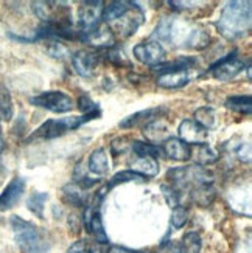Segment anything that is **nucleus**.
Returning <instances> with one entry per match:
<instances>
[{
	"label": "nucleus",
	"instance_id": "obj_1",
	"mask_svg": "<svg viewBox=\"0 0 252 253\" xmlns=\"http://www.w3.org/2000/svg\"><path fill=\"white\" fill-rule=\"evenodd\" d=\"M152 38L170 42L173 47L201 50L209 42V33L187 19L165 17L159 22Z\"/></svg>",
	"mask_w": 252,
	"mask_h": 253
},
{
	"label": "nucleus",
	"instance_id": "obj_40",
	"mask_svg": "<svg viewBox=\"0 0 252 253\" xmlns=\"http://www.w3.org/2000/svg\"><path fill=\"white\" fill-rule=\"evenodd\" d=\"M237 156L242 162H251V143H245L238 148Z\"/></svg>",
	"mask_w": 252,
	"mask_h": 253
},
{
	"label": "nucleus",
	"instance_id": "obj_18",
	"mask_svg": "<svg viewBox=\"0 0 252 253\" xmlns=\"http://www.w3.org/2000/svg\"><path fill=\"white\" fill-rule=\"evenodd\" d=\"M163 112H165V109H162V107L145 109V111L136 112L133 115L123 118L122 122H120V127H122V129H131V127H136V126H139L142 123H145V122L150 123V122H152V118H157Z\"/></svg>",
	"mask_w": 252,
	"mask_h": 253
},
{
	"label": "nucleus",
	"instance_id": "obj_20",
	"mask_svg": "<svg viewBox=\"0 0 252 253\" xmlns=\"http://www.w3.org/2000/svg\"><path fill=\"white\" fill-rule=\"evenodd\" d=\"M134 2H126V0H115V2L107 3V6L103 8V14H101V20L106 25H109L111 22L117 20L118 17H122L125 13L133 8Z\"/></svg>",
	"mask_w": 252,
	"mask_h": 253
},
{
	"label": "nucleus",
	"instance_id": "obj_12",
	"mask_svg": "<svg viewBox=\"0 0 252 253\" xmlns=\"http://www.w3.org/2000/svg\"><path fill=\"white\" fill-rule=\"evenodd\" d=\"M178 134H179L178 137L179 140L187 143V145H195V146L205 145L207 138H209V130L196 123L195 120H184L179 125Z\"/></svg>",
	"mask_w": 252,
	"mask_h": 253
},
{
	"label": "nucleus",
	"instance_id": "obj_31",
	"mask_svg": "<svg viewBox=\"0 0 252 253\" xmlns=\"http://www.w3.org/2000/svg\"><path fill=\"white\" fill-rule=\"evenodd\" d=\"M201 250V236L195 232L187 233L181 241V253H200Z\"/></svg>",
	"mask_w": 252,
	"mask_h": 253
},
{
	"label": "nucleus",
	"instance_id": "obj_3",
	"mask_svg": "<svg viewBox=\"0 0 252 253\" xmlns=\"http://www.w3.org/2000/svg\"><path fill=\"white\" fill-rule=\"evenodd\" d=\"M167 179L170 185L174 186L181 193L185 190H193L201 185H212L213 174L201 167H184V168H171L167 172Z\"/></svg>",
	"mask_w": 252,
	"mask_h": 253
},
{
	"label": "nucleus",
	"instance_id": "obj_27",
	"mask_svg": "<svg viewBox=\"0 0 252 253\" xmlns=\"http://www.w3.org/2000/svg\"><path fill=\"white\" fill-rule=\"evenodd\" d=\"M49 199V194L47 193H33L28 201H27V205H28V210L36 214L38 217H44V207H46V202Z\"/></svg>",
	"mask_w": 252,
	"mask_h": 253
},
{
	"label": "nucleus",
	"instance_id": "obj_23",
	"mask_svg": "<svg viewBox=\"0 0 252 253\" xmlns=\"http://www.w3.org/2000/svg\"><path fill=\"white\" fill-rule=\"evenodd\" d=\"M62 194H64V199L65 202H69L70 205L75 207H83L86 204V194L84 190L80 188L76 183H69L65 185L62 188Z\"/></svg>",
	"mask_w": 252,
	"mask_h": 253
},
{
	"label": "nucleus",
	"instance_id": "obj_11",
	"mask_svg": "<svg viewBox=\"0 0 252 253\" xmlns=\"http://www.w3.org/2000/svg\"><path fill=\"white\" fill-rule=\"evenodd\" d=\"M98 54L91 50H80L72 56V67L83 78H92L98 69Z\"/></svg>",
	"mask_w": 252,
	"mask_h": 253
},
{
	"label": "nucleus",
	"instance_id": "obj_7",
	"mask_svg": "<svg viewBox=\"0 0 252 253\" xmlns=\"http://www.w3.org/2000/svg\"><path fill=\"white\" fill-rule=\"evenodd\" d=\"M145 20V14L142 8L134 3L133 8H131L128 13H125L122 17H118L117 20L111 22L107 27L114 33V36H120V38H129L133 36L134 33L137 31V28L144 24Z\"/></svg>",
	"mask_w": 252,
	"mask_h": 253
},
{
	"label": "nucleus",
	"instance_id": "obj_19",
	"mask_svg": "<svg viewBox=\"0 0 252 253\" xmlns=\"http://www.w3.org/2000/svg\"><path fill=\"white\" fill-rule=\"evenodd\" d=\"M109 157L104 148H97L95 151H92V154L89 156V162H87V168H89V172L95 174V175H104L109 171Z\"/></svg>",
	"mask_w": 252,
	"mask_h": 253
},
{
	"label": "nucleus",
	"instance_id": "obj_34",
	"mask_svg": "<svg viewBox=\"0 0 252 253\" xmlns=\"http://www.w3.org/2000/svg\"><path fill=\"white\" fill-rule=\"evenodd\" d=\"M160 190H162V194L163 197H165V201L167 204L171 207V208H176L181 205V191L176 190L174 186H168V185H162L160 186Z\"/></svg>",
	"mask_w": 252,
	"mask_h": 253
},
{
	"label": "nucleus",
	"instance_id": "obj_17",
	"mask_svg": "<svg viewBox=\"0 0 252 253\" xmlns=\"http://www.w3.org/2000/svg\"><path fill=\"white\" fill-rule=\"evenodd\" d=\"M129 171H133L139 175H142L144 179L147 177H156L159 174V163L156 159L150 157H134L129 162Z\"/></svg>",
	"mask_w": 252,
	"mask_h": 253
},
{
	"label": "nucleus",
	"instance_id": "obj_41",
	"mask_svg": "<svg viewBox=\"0 0 252 253\" xmlns=\"http://www.w3.org/2000/svg\"><path fill=\"white\" fill-rule=\"evenodd\" d=\"M107 244H95L94 247L89 249V253H107Z\"/></svg>",
	"mask_w": 252,
	"mask_h": 253
},
{
	"label": "nucleus",
	"instance_id": "obj_39",
	"mask_svg": "<svg viewBox=\"0 0 252 253\" xmlns=\"http://www.w3.org/2000/svg\"><path fill=\"white\" fill-rule=\"evenodd\" d=\"M89 244H87V241H76V243H73L67 253H89Z\"/></svg>",
	"mask_w": 252,
	"mask_h": 253
},
{
	"label": "nucleus",
	"instance_id": "obj_38",
	"mask_svg": "<svg viewBox=\"0 0 252 253\" xmlns=\"http://www.w3.org/2000/svg\"><path fill=\"white\" fill-rule=\"evenodd\" d=\"M128 138L126 137H122V138H115L112 143H111V149H112V154H123L126 149H128V143H125Z\"/></svg>",
	"mask_w": 252,
	"mask_h": 253
},
{
	"label": "nucleus",
	"instance_id": "obj_28",
	"mask_svg": "<svg viewBox=\"0 0 252 253\" xmlns=\"http://www.w3.org/2000/svg\"><path fill=\"white\" fill-rule=\"evenodd\" d=\"M195 122L201 125L204 129H210L215 126L216 123V115H215V111L212 107L205 106V107H200L198 111L195 112Z\"/></svg>",
	"mask_w": 252,
	"mask_h": 253
},
{
	"label": "nucleus",
	"instance_id": "obj_21",
	"mask_svg": "<svg viewBox=\"0 0 252 253\" xmlns=\"http://www.w3.org/2000/svg\"><path fill=\"white\" fill-rule=\"evenodd\" d=\"M156 83L159 87H163V89H179V87H184L189 83V73L187 70H181V72L159 75Z\"/></svg>",
	"mask_w": 252,
	"mask_h": 253
},
{
	"label": "nucleus",
	"instance_id": "obj_33",
	"mask_svg": "<svg viewBox=\"0 0 252 253\" xmlns=\"http://www.w3.org/2000/svg\"><path fill=\"white\" fill-rule=\"evenodd\" d=\"M189 221V210L185 207L179 205L176 208H173L171 211V217H170V222L174 228H182Z\"/></svg>",
	"mask_w": 252,
	"mask_h": 253
},
{
	"label": "nucleus",
	"instance_id": "obj_8",
	"mask_svg": "<svg viewBox=\"0 0 252 253\" xmlns=\"http://www.w3.org/2000/svg\"><path fill=\"white\" fill-rule=\"evenodd\" d=\"M245 69V62L237 56V53H231L227 56L218 59L215 64L210 65V72L215 80L221 81V83H227L234 80L235 76Z\"/></svg>",
	"mask_w": 252,
	"mask_h": 253
},
{
	"label": "nucleus",
	"instance_id": "obj_36",
	"mask_svg": "<svg viewBox=\"0 0 252 253\" xmlns=\"http://www.w3.org/2000/svg\"><path fill=\"white\" fill-rule=\"evenodd\" d=\"M47 51H49L50 56L54 58V59H65L69 56V50L59 42H51L50 45L47 47Z\"/></svg>",
	"mask_w": 252,
	"mask_h": 253
},
{
	"label": "nucleus",
	"instance_id": "obj_10",
	"mask_svg": "<svg viewBox=\"0 0 252 253\" xmlns=\"http://www.w3.org/2000/svg\"><path fill=\"white\" fill-rule=\"evenodd\" d=\"M134 56L142 64H147L150 67H156L165 61V50L157 41H147L140 42L133 50Z\"/></svg>",
	"mask_w": 252,
	"mask_h": 253
},
{
	"label": "nucleus",
	"instance_id": "obj_43",
	"mask_svg": "<svg viewBox=\"0 0 252 253\" xmlns=\"http://www.w3.org/2000/svg\"><path fill=\"white\" fill-rule=\"evenodd\" d=\"M2 149H3V140L0 137V152H2Z\"/></svg>",
	"mask_w": 252,
	"mask_h": 253
},
{
	"label": "nucleus",
	"instance_id": "obj_44",
	"mask_svg": "<svg viewBox=\"0 0 252 253\" xmlns=\"http://www.w3.org/2000/svg\"><path fill=\"white\" fill-rule=\"evenodd\" d=\"M147 253H151V252H147Z\"/></svg>",
	"mask_w": 252,
	"mask_h": 253
},
{
	"label": "nucleus",
	"instance_id": "obj_2",
	"mask_svg": "<svg viewBox=\"0 0 252 253\" xmlns=\"http://www.w3.org/2000/svg\"><path fill=\"white\" fill-rule=\"evenodd\" d=\"M252 25V6L251 2L246 0H235V2H229L224 9L221 11V16L216 22L218 31L229 39H242L251 31Z\"/></svg>",
	"mask_w": 252,
	"mask_h": 253
},
{
	"label": "nucleus",
	"instance_id": "obj_13",
	"mask_svg": "<svg viewBox=\"0 0 252 253\" xmlns=\"http://www.w3.org/2000/svg\"><path fill=\"white\" fill-rule=\"evenodd\" d=\"M83 42L89 43L91 47H95V48H112L115 47V42H117V38L114 36V33L109 30L107 25H98L95 30L89 31V33H84L83 35Z\"/></svg>",
	"mask_w": 252,
	"mask_h": 253
},
{
	"label": "nucleus",
	"instance_id": "obj_30",
	"mask_svg": "<svg viewBox=\"0 0 252 253\" xmlns=\"http://www.w3.org/2000/svg\"><path fill=\"white\" fill-rule=\"evenodd\" d=\"M145 179L142 177V175H139V174H136V172H133V171H129V169H126V171H120V172H117L115 175H112L111 177V180L107 182V185L104 186L106 190H111L112 186H115V185H118V183H128V182H144Z\"/></svg>",
	"mask_w": 252,
	"mask_h": 253
},
{
	"label": "nucleus",
	"instance_id": "obj_29",
	"mask_svg": "<svg viewBox=\"0 0 252 253\" xmlns=\"http://www.w3.org/2000/svg\"><path fill=\"white\" fill-rule=\"evenodd\" d=\"M195 160L200 165H210L218 160V154L213 148H210L205 143V145L195 148Z\"/></svg>",
	"mask_w": 252,
	"mask_h": 253
},
{
	"label": "nucleus",
	"instance_id": "obj_9",
	"mask_svg": "<svg viewBox=\"0 0 252 253\" xmlns=\"http://www.w3.org/2000/svg\"><path fill=\"white\" fill-rule=\"evenodd\" d=\"M103 2H84L81 3L78 9V16H76V24H78L80 31L83 33H89L95 30L101 22V14H103Z\"/></svg>",
	"mask_w": 252,
	"mask_h": 253
},
{
	"label": "nucleus",
	"instance_id": "obj_42",
	"mask_svg": "<svg viewBox=\"0 0 252 253\" xmlns=\"http://www.w3.org/2000/svg\"><path fill=\"white\" fill-rule=\"evenodd\" d=\"M107 253H131V252L123 247H111L107 250Z\"/></svg>",
	"mask_w": 252,
	"mask_h": 253
},
{
	"label": "nucleus",
	"instance_id": "obj_37",
	"mask_svg": "<svg viewBox=\"0 0 252 253\" xmlns=\"http://www.w3.org/2000/svg\"><path fill=\"white\" fill-rule=\"evenodd\" d=\"M107 59L111 61V62H114L115 65H120V67H122V65H129V61L126 59L125 53L117 50L115 47L107 50Z\"/></svg>",
	"mask_w": 252,
	"mask_h": 253
},
{
	"label": "nucleus",
	"instance_id": "obj_25",
	"mask_svg": "<svg viewBox=\"0 0 252 253\" xmlns=\"http://www.w3.org/2000/svg\"><path fill=\"white\" fill-rule=\"evenodd\" d=\"M190 196L192 199L201 205V207H207L215 197V191L212 188V185H201V186H196V188L190 190Z\"/></svg>",
	"mask_w": 252,
	"mask_h": 253
},
{
	"label": "nucleus",
	"instance_id": "obj_5",
	"mask_svg": "<svg viewBox=\"0 0 252 253\" xmlns=\"http://www.w3.org/2000/svg\"><path fill=\"white\" fill-rule=\"evenodd\" d=\"M11 228H13V233L16 238V243L19 244V247L27 252V253H41L42 252V236L39 233V230L24 221L19 216H13L11 217Z\"/></svg>",
	"mask_w": 252,
	"mask_h": 253
},
{
	"label": "nucleus",
	"instance_id": "obj_6",
	"mask_svg": "<svg viewBox=\"0 0 252 253\" xmlns=\"http://www.w3.org/2000/svg\"><path fill=\"white\" fill-rule=\"evenodd\" d=\"M30 103L36 107L46 109L53 114H65L69 112L73 107L72 98L64 93L61 90H49V92H42L36 96L30 98Z\"/></svg>",
	"mask_w": 252,
	"mask_h": 253
},
{
	"label": "nucleus",
	"instance_id": "obj_24",
	"mask_svg": "<svg viewBox=\"0 0 252 253\" xmlns=\"http://www.w3.org/2000/svg\"><path fill=\"white\" fill-rule=\"evenodd\" d=\"M251 95H234L226 100V107L240 114H251Z\"/></svg>",
	"mask_w": 252,
	"mask_h": 253
},
{
	"label": "nucleus",
	"instance_id": "obj_15",
	"mask_svg": "<svg viewBox=\"0 0 252 253\" xmlns=\"http://www.w3.org/2000/svg\"><path fill=\"white\" fill-rule=\"evenodd\" d=\"M142 134H144V137L148 141H151V145H154V143H165L168 138H171L170 123H167L162 118H156L144 126Z\"/></svg>",
	"mask_w": 252,
	"mask_h": 253
},
{
	"label": "nucleus",
	"instance_id": "obj_22",
	"mask_svg": "<svg viewBox=\"0 0 252 253\" xmlns=\"http://www.w3.org/2000/svg\"><path fill=\"white\" fill-rule=\"evenodd\" d=\"M195 61L192 58H179L176 61L171 62H162L156 67H152V72H156L159 75H165V73H171V72H181V70H187L190 65Z\"/></svg>",
	"mask_w": 252,
	"mask_h": 253
},
{
	"label": "nucleus",
	"instance_id": "obj_4",
	"mask_svg": "<svg viewBox=\"0 0 252 253\" xmlns=\"http://www.w3.org/2000/svg\"><path fill=\"white\" fill-rule=\"evenodd\" d=\"M100 115H83V117H70V118H61V120H49L42 126H39L28 140H36V138H56L64 135L65 132L78 129L81 125L91 122L94 118H98Z\"/></svg>",
	"mask_w": 252,
	"mask_h": 253
},
{
	"label": "nucleus",
	"instance_id": "obj_35",
	"mask_svg": "<svg viewBox=\"0 0 252 253\" xmlns=\"http://www.w3.org/2000/svg\"><path fill=\"white\" fill-rule=\"evenodd\" d=\"M78 107H80V111L84 114V115H101V111H100V107H98V104H95L89 96L87 95H83L80 96V100H78Z\"/></svg>",
	"mask_w": 252,
	"mask_h": 253
},
{
	"label": "nucleus",
	"instance_id": "obj_26",
	"mask_svg": "<svg viewBox=\"0 0 252 253\" xmlns=\"http://www.w3.org/2000/svg\"><path fill=\"white\" fill-rule=\"evenodd\" d=\"M131 148H133L137 157H150V159L157 160L162 154L157 145H151V143H144V141H134L133 145H131Z\"/></svg>",
	"mask_w": 252,
	"mask_h": 253
},
{
	"label": "nucleus",
	"instance_id": "obj_32",
	"mask_svg": "<svg viewBox=\"0 0 252 253\" xmlns=\"http://www.w3.org/2000/svg\"><path fill=\"white\" fill-rule=\"evenodd\" d=\"M0 117L3 120H11L13 117V101L3 85H0Z\"/></svg>",
	"mask_w": 252,
	"mask_h": 253
},
{
	"label": "nucleus",
	"instance_id": "obj_16",
	"mask_svg": "<svg viewBox=\"0 0 252 253\" xmlns=\"http://www.w3.org/2000/svg\"><path fill=\"white\" fill-rule=\"evenodd\" d=\"M163 151L171 160L176 162H187L192 157V148L187 143H184L182 140L171 137L165 143H163Z\"/></svg>",
	"mask_w": 252,
	"mask_h": 253
},
{
	"label": "nucleus",
	"instance_id": "obj_14",
	"mask_svg": "<svg viewBox=\"0 0 252 253\" xmlns=\"http://www.w3.org/2000/svg\"><path fill=\"white\" fill-rule=\"evenodd\" d=\"M25 193V180L22 177H16L11 180L6 188L0 194V211L11 210Z\"/></svg>",
	"mask_w": 252,
	"mask_h": 253
}]
</instances>
